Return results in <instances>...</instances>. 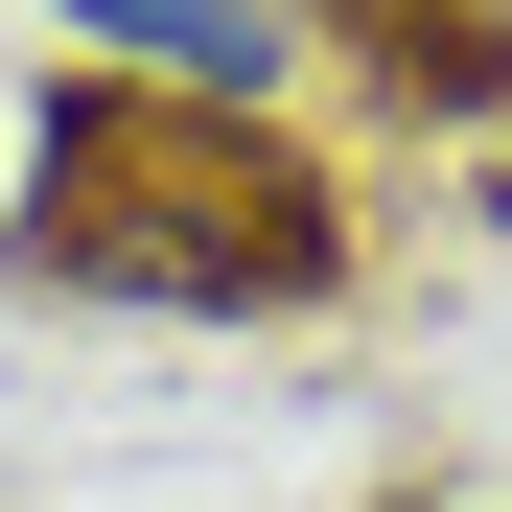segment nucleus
<instances>
[{"label": "nucleus", "mask_w": 512, "mask_h": 512, "mask_svg": "<svg viewBox=\"0 0 512 512\" xmlns=\"http://www.w3.org/2000/svg\"><path fill=\"white\" fill-rule=\"evenodd\" d=\"M0 280L94 326H326L373 280V187L303 117H210L140 70H47L24 187H0Z\"/></svg>", "instance_id": "nucleus-1"}, {"label": "nucleus", "mask_w": 512, "mask_h": 512, "mask_svg": "<svg viewBox=\"0 0 512 512\" xmlns=\"http://www.w3.org/2000/svg\"><path fill=\"white\" fill-rule=\"evenodd\" d=\"M70 70H140V94H210V117H303L326 70V0H24Z\"/></svg>", "instance_id": "nucleus-2"}, {"label": "nucleus", "mask_w": 512, "mask_h": 512, "mask_svg": "<svg viewBox=\"0 0 512 512\" xmlns=\"http://www.w3.org/2000/svg\"><path fill=\"white\" fill-rule=\"evenodd\" d=\"M326 47H350L396 117H466V140L512 117V0H326Z\"/></svg>", "instance_id": "nucleus-3"}, {"label": "nucleus", "mask_w": 512, "mask_h": 512, "mask_svg": "<svg viewBox=\"0 0 512 512\" xmlns=\"http://www.w3.org/2000/svg\"><path fill=\"white\" fill-rule=\"evenodd\" d=\"M489 233H512V117H489Z\"/></svg>", "instance_id": "nucleus-4"}]
</instances>
